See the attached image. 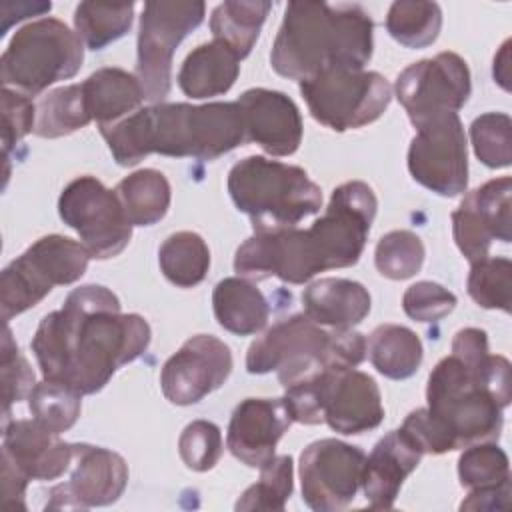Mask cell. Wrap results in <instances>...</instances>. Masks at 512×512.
Listing matches in <instances>:
<instances>
[{
    "label": "cell",
    "instance_id": "cell-6",
    "mask_svg": "<svg viewBox=\"0 0 512 512\" xmlns=\"http://www.w3.org/2000/svg\"><path fill=\"white\" fill-rule=\"evenodd\" d=\"M228 192L256 232L296 228L322 208V190L304 168L262 156H246L230 168Z\"/></svg>",
    "mask_w": 512,
    "mask_h": 512
},
{
    "label": "cell",
    "instance_id": "cell-39",
    "mask_svg": "<svg viewBox=\"0 0 512 512\" xmlns=\"http://www.w3.org/2000/svg\"><path fill=\"white\" fill-rule=\"evenodd\" d=\"M466 286L478 306L508 314L512 300V262L508 258H482L474 262Z\"/></svg>",
    "mask_w": 512,
    "mask_h": 512
},
{
    "label": "cell",
    "instance_id": "cell-2",
    "mask_svg": "<svg viewBox=\"0 0 512 512\" xmlns=\"http://www.w3.org/2000/svg\"><path fill=\"white\" fill-rule=\"evenodd\" d=\"M510 400V362L488 352L484 330H458L452 354L432 368L426 386V410L448 450L498 440Z\"/></svg>",
    "mask_w": 512,
    "mask_h": 512
},
{
    "label": "cell",
    "instance_id": "cell-8",
    "mask_svg": "<svg viewBox=\"0 0 512 512\" xmlns=\"http://www.w3.org/2000/svg\"><path fill=\"white\" fill-rule=\"evenodd\" d=\"M90 254L82 242L50 234L36 240L24 254L12 260L0 278V306L4 322L36 306L54 286L80 280Z\"/></svg>",
    "mask_w": 512,
    "mask_h": 512
},
{
    "label": "cell",
    "instance_id": "cell-20",
    "mask_svg": "<svg viewBox=\"0 0 512 512\" xmlns=\"http://www.w3.org/2000/svg\"><path fill=\"white\" fill-rule=\"evenodd\" d=\"M284 398H246L230 418L226 446L250 468H262L276 456V444L292 424Z\"/></svg>",
    "mask_w": 512,
    "mask_h": 512
},
{
    "label": "cell",
    "instance_id": "cell-47",
    "mask_svg": "<svg viewBox=\"0 0 512 512\" xmlns=\"http://www.w3.org/2000/svg\"><path fill=\"white\" fill-rule=\"evenodd\" d=\"M510 40H506L498 52V56L494 58V80L504 88L510 90Z\"/></svg>",
    "mask_w": 512,
    "mask_h": 512
},
{
    "label": "cell",
    "instance_id": "cell-37",
    "mask_svg": "<svg viewBox=\"0 0 512 512\" xmlns=\"http://www.w3.org/2000/svg\"><path fill=\"white\" fill-rule=\"evenodd\" d=\"M28 406L34 420H38L52 432L62 434L78 420L82 408V394L74 392L64 384L44 380L32 388L28 396Z\"/></svg>",
    "mask_w": 512,
    "mask_h": 512
},
{
    "label": "cell",
    "instance_id": "cell-23",
    "mask_svg": "<svg viewBox=\"0 0 512 512\" xmlns=\"http://www.w3.org/2000/svg\"><path fill=\"white\" fill-rule=\"evenodd\" d=\"M420 448L402 430H392L376 442L362 470V490L374 510H390L404 480L422 460Z\"/></svg>",
    "mask_w": 512,
    "mask_h": 512
},
{
    "label": "cell",
    "instance_id": "cell-15",
    "mask_svg": "<svg viewBox=\"0 0 512 512\" xmlns=\"http://www.w3.org/2000/svg\"><path fill=\"white\" fill-rule=\"evenodd\" d=\"M366 454L336 438L308 444L300 454L302 500L316 512L346 508L362 486Z\"/></svg>",
    "mask_w": 512,
    "mask_h": 512
},
{
    "label": "cell",
    "instance_id": "cell-1",
    "mask_svg": "<svg viewBox=\"0 0 512 512\" xmlns=\"http://www.w3.org/2000/svg\"><path fill=\"white\" fill-rule=\"evenodd\" d=\"M148 344L150 326L142 316L122 314L112 290L86 284L74 288L60 310L40 320L30 346L44 380L84 396L102 390Z\"/></svg>",
    "mask_w": 512,
    "mask_h": 512
},
{
    "label": "cell",
    "instance_id": "cell-18",
    "mask_svg": "<svg viewBox=\"0 0 512 512\" xmlns=\"http://www.w3.org/2000/svg\"><path fill=\"white\" fill-rule=\"evenodd\" d=\"M322 420L340 434L352 436L374 430L384 420L378 384L366 372L322 370L314 376Z\"/></svg>",
    "mask_w": 512,
    "mask_h": 512
},
{
    "label": "cell",
    "instance_id": "cell-7",
    "mask_svg": "<svg viewBox=\"0 0 512 512\" xmlns=\"http://www.w3.org/2000/svg\"><path fill=\"white\" fill-rule=\"evenodd\" d=\"M84 60L76 32L56 18L34 20L12 36L0 60L4 88L36 96L54 82L72 78Z\"/></svg>",
    "mask_w": 512,
    "mask_h": 512
},
{
    "label": "cell",
    "instance_id": "cell-22",
    "mask_svg": "<svg viewBox=\"0 0 512 512\" xmlns=\"http://www.w3.org/2000/svg\"><path fill=\"white\" fill-rule=\"evenodd\" d=\"M2 456L8 458L28 480H56L74 460V444L60 440L38 420L4 422Z\"/></svg>",
    "mask_w": 512,
    "mask_h": 512
},
{
    "label": "cell",
    "instance_id": "cell-24",
    "mask_svg": "<svg viewBox=\"0 0 512 512\" xmlns=\"http://www.w3.org/2000/svg\"><path fill=\"white\" fill-rule=\"evenodd\" d=\"M304 314L332 330H352L370 312L368 290L348 278H320L302 292Z\"/></svg>",
    "mask_w": 512,
    "mask_h": 512
},
{
    "label": "cell",
    "instance_id": "cell-30",
    "mask_svg": "<svg viewBox=\"0 0 512 512\" xmlns=\"http://www.w3.org/2000/svg\"><path fill=\"white\" fill-rule=\"evenodd\" d=\"M116 194L132 226H152L160 222L172 200L166 176L154 168L128 174L118 182Z\"/></svg>",
    "mask_w": 512,
    "mask_h": 512
},
{
    "label": "cell",
    "instance_id": "cell-9",
    "mask_svg": "<svg viewBox=\"0 0 512 512\" xmlns=\"http://www.w3.org/2000/svg\"><path fill=\"white\" fill-rule=\"evenodd\" d=\"M300 92L316 122L346 132L378 120L390 104L392 88L378 72L332 68L300 82Z\"/></svg>",
    "mask_w": 512,
    "mask_h": 512
},
{
    "label": "cell",
    "instance_id": "cell-45",
    "mask_svg": "<svg viewBox=\"0 0 512 512\" xmlns=\"http://www.w3.org/2000/svg\"><path fill=\"white\" fill-rule=\"evenodd\" d=\"M26 486L28 478L2 456V506L8 510H26Z\"/></svg>",
    "mask_w": 512,
    "mask_h": 512
},
{
    "label": "cell",
    "instance_id": "cell-43",
    "mask_svg": "<svg viewBox=\"0 0 512 512\" xmlns=\"http://www.w3.org/2000/svg\"><path fill=\"white\" fill-rule=\"evenodd\" d=\"M456 306V296L442 284L422 280L412 286L402 296V308L406 316L416 322H438L448 316Z\"/></svg>",
    "mask_w": 512,
    "mask_h": 512
},
{
    "label": "cell",
    "instance_id": "cell-17",
    "mask_svg": "<svg viewBox=\"0 0 512 512\" xmlns=\"http://www.w3.org/2000/svg\"><path fill=\"white\" fill-rule=\"evenodd\" d=\"M510 194V176H500L468 192L452 212V234L456 246L470 264L488 258L494 240L510 242Z\"/></svg>",
    "mask_w": 512,
    "mask_h": 512
},
{
    "label": "cell",
    "instance_id": "cell-41",
    "mask_svg": "<svg viewBox=\"0 0 512 512\" xmlns=\"http://www.w3.org/2000/svg\"><path fill=\"white\" fill-rule=\"evenodd\" d=\"M178 452L182 462L194 472L212 470L222 456V434L214 422L194 420L190 422L180 438Z\"/></svg>",
    "mask_w": 512,
    "mask_h": 512
},
{
    "label": "cell",
    "instance_id": "cell-32",
    "mask_svg": "<svg viewBox=\"0 0 512 512\" xmlns=\"http://www.w3.org/2000/svg\"><path fill=\"white\" fill-rule=\"evenodd\" d=\"M92 120L82 84H70L48 92L36 104L34 134L42 138H60L84 128Z\"/></svg>",
    "mask_w": 512,
    "mask_h": 512
},
{
    "label": "cell",
    "instance_id": "cell-42",
    "mask_svg": "<svg viewBox=\"0 0 512 512\" xmlns=\"http://www.w3.org/2000/svg\"><path fill=\"white\" fill-rule=\"evenodd\" d=\"M2 398H4V422L8 420L10 406L20 402L22 398H28L34 382V372L28 364V360L22 356L18 346L12 340V332L8 326H4L2 336Z\"/></svg>",
    "mask_w": 512,
    "mask_h": 512
},
{
    "label": "cell",
    "instance_id": "cell-21",
    "mask_svg": "<svg viewBox=\"0 0 512 512\" xmlns=\"http://www.w3.org/2000/svg\"><path fill=\"white\" fill-rule=\"evenodd\" d=\"M246 142L258 144L270 156H290L302 142V116L292 98L268 88H250L236 100Z\"/></svg>",
    "mask_w": 512,
    "mask_h": 512
},
{
    "label": "cell",
    "instance_id": "cell-14",
    "mask_svg": "<svg viewBox=\"0 0 512 512\" xmlns=\"http://www.w3.org/2000/svg\"><path fill=\"white\" fill-rule=\"evenodd\" d=\"M408 148V172L440 196H458L468 186L466 134L456 112H444L420 128Z\"/></svg>",
    "mask_w": 512,
    "mask_h": 512
},
{
    "label": "cell",
    "instance_id": "cell-4",
    "mask_svg": "<svg viewBox=\"0 0 512 512\" xmlns=\"http://www.w3.org/2000/svg\"><path fill=\"white\" fill-rule=\"evenodd\" d=\"M374 22L360 4L290 2L270 52L272 68L290 80L324 70H364L372 58Z\"/></svg>",
    "mask_w": 512,
    "mask_h": 512
},
{
    "label": "cell",
    "instance_id": "cell-3",
    "mask_svg": "<svg viewBox=\"0 0 512 512\" xmlns=\"http://www.w3.org/2000/svg\"><path fill=\"white\" fill-rule=\"evenodd\" d=\"M100 134L120 166H134L150 154L216 160L246 142L236 102H158L100 128Z\"/></svg>",
    "mask_w": 512,
    "mask_h": 512
},
{
    "label": "cell",
    "instance_id": "cell-28",
    "mask_svg": "<svg viewBox=\"0 0 512 512\" xmlns=\"http://www.w3.org/2000/svg\"><path fill=\"white\" fill-rule=\"evenodd\" d=\"M366 352L372 366L392 380L410 378L422 364L420 338L400 324L376 326L366 340Z\"/></svg>",
    "mask_w": 512,
    "mask_h": 512
},
{
    "label": "cell",
    "instance_id": "cell-46",
    "mask_svg": "<svg viewBox=\"0 0 512 512\" xmlns=\"http://www.w3.org/2000/svg\"><path fill=\"white\" fill-rule=\"evenodd\" d=\"M510 500V486L496 488V490H480L470 492L466 500H462L460 510H480V512H494V510H506Z\"/></svg>",
    "mask_w": 512,
    "mask_h": 512
},
{
    "label": "cell",
    "instance_id": "cell-13",
    "mask_svg": "<svg viewBox=\"0 0 512 512\" xmlns=\"http://www.w3.org/2000/svg\"><path fill=\"white\" fill-rule=\"evenodd\" d=\"M396 98L404 106L414 128L444 114L458 112L472 90L470 70L454 52L418 60L396 78Z\"/></svg>",
    "mask_w": 512,
    "mask_h": 512
},
{
    "label": "cell",
    "instance_id": "cell-25",
    "mask_svg": "<svg viewBox=\"0 0 512 512\" xmlns=\"http://www.w3.org/2000/svg\"><path fill=\"white\" fill-rule=\"evenodd\" d=\"M86 108L98 128L112 126L140 110L144 100L136 74L122 68H100L82 82Z\"/></svg>",
    "mask_w": 512,
    "mask_h": 512
},
{
    "label": "cell",
    "instance_id": "cell-44",
    "mask_svg": "<svg viewBox=\"0 0 512 512\" xmlns=\"http://www.w3.org/2000/svg\"><path fill=\"white\" fill-rule=\"evenodd\" d=\"M36 126V104L30 96L2 86V144L4 156Z\"/></svg>",
    "mask_w": 512,
    "mask_h": 512
},
{
    "label": "cell",
    "instance_id": "cell-26",
    "mask_svg": "<svg viewBox=\"0 0 512 512\" xmlns=\"http://www.w3.org/2000/svg\"><path fill=\"white\" fill-rule=\"evenodd\" d=\"M238 62V56L222 42L212 40L208 44H200L182 62L178 86L194 100L226 94L238 78Z\"/></svg>",
    "mask_w": 512,
    "mask_h": 512
},
{
    "label": "cell",
    "instance_id": "cell-11",
    "mask_svg": "<svg viewBox=\"0 0 512 512\" xmlns=\"http://www.w3.org/2000/svg\"><path fill=\"white\" fill-rule=\"evenodd\" d=\"M58 214L78 232L90 258L96 260L118 256L132 238V222L116 190L106 188L94 176H78L62 190Z\"/></svg>",
    "mask_w": 512,
    "mask_h": 512
},
{
    "label": "cell",
    "instance_id": "cell-33",
    "mask_svg": "<svg viewBox=\"0 0 512 512\" xmlns=\"http://www.w3.org/2000/svg\"><path fill=\"white\" fill-rule=\"evenodd\" d=\"M442 28V10L436 2L398 0L386 16L388 34L406 48H426L436 42Z\"/></svg>",
    "mask_w": 512,
    "mask_h": 512
},
{
    "label": "cell",
    "instance_id": "cell-16",
    "mask_svg": "<svg viewBox=\"0 0 512 512\" xmlns=\"http://www.w3.org/2000/svg\"><path fill=\"white\" fill-rule=\"evenodd\" d=\"M230 372V348L212 334H196L164 362L160 388L168 402L190 406L218 390Z\"/></svg>",
    "mask_w": 512,
    "mask_h": 512
},
{
    "label": "cell",
    "instance_id": "cell-40",
    "mask_svg": "<svg viewBox=\"0 0 512 512\" xmlns=\"http://www.w3.org/2000/svg\"><path fill=\"white\" fill-rule=\"evenodd\" d=\"M470 140L476 158L488 168H506L512 162V122L504 112H486L474 118Z\"/></svg>",
    "mask_w": 512,
    "mask_h": 512
},
{
    "label": "cell",
    "instance_id": "cell-31",
    "mask_svg": "<svg viewBox=\"0 0 512 512\" xmlns=\"http://www.w3.org/2000/svg\"><path fill=\"white\" fill-rule=\"evenodd\" d=\"M158 264L172 284L178 288H194L208 274L210 250L200 234L190 230L174 232L162 242Z\"/></svg>",
    "mask_w": 512,
    "mask_h": 512
},
{
    "label": "cell",
    "instance_id": "cell-12",
    "mask_svg": "<svg viewBox=\"0 0 512 512\" xmlns=\"http://www.w3.org/2000/svg\"><path fill=\"white\" fill-rule=\"evenodd\" d=\"M376 208L378 200L366 182L352 180L334 188L326 212L308 228L324 270L360 260Z\"/></svg>",
    "mask_w": 512,
    "mask_h": 512
},
{
    "label": "cell",
    "instance_id": "cell-19",
    "mask_svg": "<svg viewBox=\"0 0 512 512\" xmlns=\"http://www.w3.org/2000/svg\"><path fill=\"white\" fill-rule=\"evenodd\" d=\"M128 484L124 458L108 448L74 444L70 480L50 490L46 508L86 510L92 506L114 504Z\"/></svg>",
    "mask_w": 512,
    "mask_h": 512
},
{
    "label": "cell",
    "instance_id": "cell-29",
    "mask_svg": "<svg viewBox=\"0 0 512 512\" xmlns=\"http://www.w3.org/2000/svg\"><path fill=\"white\" fill-rule=\"evenodd\" d=\"M270 8L272 4L262 0H226L218 4L210 16L214 40L230 48L238 60L246 58L260 36Z\"/></svg>",
    "mask_w": 512,
    "mask_h": 512
},
{
    "label": "cell",
    "instance_id": "cell-35",
    "mask_svg": "<svg viewBox=\"0 0 512 512\" xmlns=\"http://www.w3.org/2000/svg\"><path fill=\"white\" fill-rule=\"evenodd\" d=\"M458 478L470 492L510 486L508 456L494 442L470 444L458 458Z\"/></svg>",
    "mask_w": 512,
    "mask_h": 512
},
{
    "label": "cell",
    "instance_id": "cell-34",
    "mask_svg": "<svg viewBox=\"0 0 512 512\" xmlns=\"http://www.w3.org/2000/svg\"><path fill=\"white\" fill-rule=\"evenodd\" d=\"M134 4L80 2L74 10V28L82 44L90 50H102L122 38L132 26Z\"/></svg>",
    "mask_w": 512,
    "mask_h": 512
},
{
    "label": "cell",
    "instance_id": "cell-38",
    "mask_svg": "<svg viewBox=\"0 0 512 512\" xmlns=\"http://www.w3.org/2000/svg\"><path fill=\"white\" fill-rule=\"evenodd\" d=\"M424 244L410 230H392L384 234L374 250V264L384 278L406 280L420 272L424 264Z\"/></svg>",
    "mask_w": 512,
    "mask_h": 512
},
{
    "label": "cell",
    "instance_id": "cell-10",
    "mask_svg": "<svg viewBox=\"0 0 512 512\" xmlns=\"http://www.w3.org/2000/svg\"><path fill=\"white\" fill-rule=\"evenodd\" d=\"M206 6L198 0L146 2L138 30L136 78L144 100L162 102L172 86V56L178 44L204 20Z\"/></svg>",
    "mask_w": 512,
    "mask_h": 512
},
{
    "label": "cell",
    "instance_id": "cell-5",
    "mask_svg": "<svg viewBox=\"0 0 512 512\" xmlns=\"http://www.w3.org/2000/svg\"><path fill=\"white\" fill-rule=\"evenodd\" d=\"M366 358V338L354 330H324L306 314L276 322L246 354L250 374L276 372L282 388L322 370L356 368Z\"/></svg>",
    "mask_w": 512,
    "mask_h": 512
},
{
    "label": "cell",
    "instance_id": "cell-36",
    "mask_svg": "<svg viewBox=\"0 0 512 512\" xmlns=\"http://www.w3.org/2000/svg\"><path fill=\"white\" fill-rule=\"evenodd\" d=\"M292 474V458L288 454L274 456L260 468L258 482L242 492L236 510H284L294 488Z\"/></svg>",
    "mask_w": 512,
    "mask_h": 512
},
{
    "label": "cell",
    "instance_id": "cell-27",
    "mask_svg": "<svg viewBox=\"0 0 512 512\" xmlns=\"http://www.w3.org/2000/svg\"><path fill=\"white\" fill-rule=\"evenodd\" d=\"M212 308L218 324L238 336H250L268 324L270 306L264 294L242 276L224 278L212 292Z\"/></svg>",
    "mask_w": 512,
    "mask_h": 512
}]
</instances>
